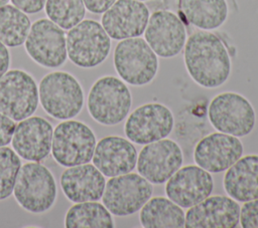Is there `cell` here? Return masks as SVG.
Wrapping results in <instances>:
<instances>
[{
	"mask_svg": "<svg viewBox=\"0 0 258 228\" xmlns=\"http://www.w3.org/2000/svg\"><path fill=\"white\" fill-rule=\"evenodd\" d=\"M184 65L188 75L199 85L216 88L230 77V54L219 36L208 30L196 31L186 38L183 47Z\"/></svg>",
	"mask_w": 258,
	"mask_h": 228,
	"instance_id": "obj_1",
	"label": "cell"
},
{
	"mask_svg": "<svg viewBox=\"0 0 258 228\" xmlns=\"http://www.w3.org/2000/svg\"><path fill=\"white\" fill-rule=\"evenodd\" d=\"M90 116L104 126L120 124L129 113L132 105L131 91L124 80L105 75L92 85L87 99Z\"/></svg>",
	"mask_w": 258,
	"mask_h": 228,
	"instance_id": "obj_2",
	"label": "cell"
},
{
	"mask_svg": "<svg viewBox=\"0 0 258 228\" xmlns=\"http://www.w3.org/2000/svg\"><path fill=\"white\" fill-rule=\"evenodd\" d=\"M38 95L43 109L57 120L75 118L84 105L82 85L74 75L64 71L44 75L39 83Z\"/></svg>",
	"mask_w": 258,
	"mask_h": 228,
	"instance_id": "obj_3",
	"label": "cell"
},
{
	"mask_svg": "<svg viewBox=\"0 0 258 228\" xmlns=\"http://www.w3.org/2000/svg\"><path fill=\"white\" fill-rule=\"evenodd\" d=\"M56 184L51 172L39 162L20 167L13 194L17 203L31 213H43L56 199Z\"/></svg>",
	"mask_w": 258,
	"mask_h": 228,
	"instance_id": "obj_4",
	"label": "cell"
},
{
	"mask_svg": "<svg viewBox=\"0 0 258 228\" xmlns=\"http://www.w3.org/2000/svg\"><path fill=\"white\" fill-rule=\"evenodd\" d=\"M114 67L120 78L134 86L150 83L158 71V58L145 39L121 40L114 49Z\"/></svg>",
	"mask_w": 258,
	"mask_h": 228,
	"instance_id": "obj_5",
	"label": "cell"
},
{
	"mask_svg": "<svg viewBox=\"0 0 258 228\" xmlns=\"http://www.w3.org/2000/svg\"><path fill=\"white\" fill-rule=\"evenodd\" d=\"M66 39L68 57L83 68L98 66L110 53L111 38L96 20H82L69 29Z\"/></svg>",
	"mask_w": 258,
	"mask_h": 228,
	"instance_id": "obj_6",
	"label": "cell"
},
{
	"mask_svg": "<svg viewBox=\"0 0 258 228\" xmlns=\"http://www.w3.org/2000/svg\"><path fill=\"white\" fill-rule=\"evenodd\" d=\"M208 115L215 130L238 138L251 134L256 124V112L251 102L233 91L221 92L212 98Z\"/></svg>",
	"mask_w": 258,
	"mask_h": 228,
	"instance_id": "obj_7",
	"label": "cell"
},
{
	"mask_svg": "<svg viewBox=\"0 0 258 228\" xmlns=\"http://www.w3.org/2000/svg\"><path fill=\"white\" fill-rule=\"evenodd\" d=\"M94 132L86 124L64 120L53 131L51 154L53 159L63 167L89 163L96 148Z\"/></svg>",
	"mask_w": 258,
	"mask_h": 228,
	"instance_id": "obj_8",
	"label": "cell"
},
{
	"mask_svg": "<svg viewBox=\"0 0 258 228\" xmlns=\"http://www.w3.org/2000/svg\"><path fill=\"white\" fill-rule=\"evenodd\" d=\"M152 194V184L140 174L130 172L106 182L102 201L111 214L124 217L139 211Z\"/></svg>",
	"mask_w": 258,
	"mask_h": 228,
	"instance_id": "obj_9",
	"label": "cell"
},
{
	"mask_svg": "<svg viewBox=\"0 0 258 228\" xmlns=\"http://www.w3.org/2000/svg\"><path fill=\"white\" fill-rule=\"evenodd\" d=\"M39 95L33 77L20 69L7 70L0 77V112L22 121L36 110Z\"/></svg>",
	"mask_w": 258,
	"mask_h": 228,
	"instance_id": "obj_10",
	"label": "cell"
},
{
	"mask_svg": "<svg viewBox=\"0 0 258 228\" xmlns=\"http://www.w3.org/2000/svg\"><path fill=\"white\" fill-rule=\"evenodd\" d=\"M174 127V116L160 102H148L136 107L127 118L124 132L137 145H146L165 139Z\"/></svg>",
	"mask_w": 258,
	"mask_h": 228,
	"instance_id": "obj_11",
	"label": "cell"
},
{
	"mask_svg": "<svg viewBox=\"0 0 258 228\" xmlns=\"http://www.w3.org/2000/svg\"><path fill=\"white\" fill-rule=\"evenodd\" d=\"M25 49L41 66L49 68L60 66L68 57L63 29L46 18L36 20L30 26L25 39Z\"/></svg>",
	"mask_w": 258,
	"mask_h": 228,
	"instance_id": "obj_12",
	"label": "cell"
},
{
	"mask_svg": "<svg viewBox=\"0 0 258 228\" xmlns=\"http://www.w3.org/2000/svg\"><path fill=\"white\" fill-rule=\"evenodd\" d=\"M183 163L181 148L170 139L146 144L137 157L138 173L151 184L165 183Z\"/></svg>",
	"mask_w": 258,
	"mask_h": 228,
	"instance_id": "obj_13",
	"label": "cell"
},
{
	"mask_svg": "<svg viewBox=\"0 0 258 228\" xmlns=\"http://www.w3.org/2000/svg\"><path fill=\"white\" fill-rule=\"evenodd\" d=\"M144 38L157 56L174 57L183 49L186 29L179 17L169 10H157L148 19Z\"/></svg>",
	"mask_w": 258,
	"mask_h": 228,
	"instance_id": "obj_14",
	"label": "cell"
},
{
	"mask_svg": "<svg viewBox=\"0 0 258 228\" xmlns=\"http://www.w3.org/2000/svg\"><path fill=\"white\" fill-rule=\"evenodd\" d=\"M149 16V9L142 1L116 0L103 13L101 24L110 38L123 40L141 36Z\"/></svg>",
	"mask_w": 258,
	"mask_h": 228,
	"instance_id": "obj_15",
	"label": "cell"
},
{
	"mask_svg": "<svg viewBox=\"0 0 258 228\" xmlns=\"http://www.w3.org/2000/svg\"><path fill=\"white\" fill-rule=\"evenodd\" d=\"M214 189L210 172L198 165L180 167L167 181L165 194L181 208H189L209 197Z\"/></svg>",
	"mask_w": 258,
	"mask_h": 228,
	"instance_id": "obj_16",
	"label": "cell"
},
{
	"mask_svg": "<svg viewBox=\"0 0 258 228\" xmlns=\"http://www.w3.org/2000/svg\"><path fill=\"white\" fill-rule=\"evenodd\" d=\"M243 152L244 147L238 137L218 132L206 136L196 145L194 160L210 173H221L236 163Z\"/></svg>",
	"mask_w": 258,
	"mask_h": 228,
	"instance_id": "obj_17",
	"label": "cell"
},
{
	"mask_svg": "<svg viewBox=\"0 0 258 228\" xmlns=\"http://www.w3.org/2000/svg\"><path fill=\"white\" fill-rule=\"evenodd\" d=\"M240 208L238 202L229 196H209L188 208L184 227L235 228L239 225Z\"/></svg>",
	"mask_w": 258,
	"mask_h": 228,
	"instance_id": "obj_18",
	"label": "cell"
},
{
	"mask_svg": "<svg viewBox=\"0 0 258 228\" xmlns=\"http://www.w3.org/2000/svg\"><path fill=\"white\" fill-rule=\"evenodd\" d=\"M53 129L50 123L40 117H28L16 125L12 148L22 159L40 162L51 151Z\"/></svg>",
	"mask_w": 258,
	"mask_h": 228,
	"instance_id": "obj_19",
	"label": "cell"
},
{
	"mask_svg": "<svg viewBox=\"0 0 258 228\" xmlns=\"http://www.w3.org/2000/svg\"><path fill=\"white\" fill-rule=\"evenodd\" d=\"M137 151L129 140L109 136L101 139L93 155L94 166L106 177H116L133 171L137 163Z\"/></svg>",
	"mask_w": 258,
	"mask_h": 228,
	"instance_id": "obj_20",
	"label": "cell"
},
{
	"mask_svg": "<svg viewBox=\"0 0 258 228\" xmlns=\"http://www.w3.org/2000/svg\"><path fill=\"white\" fill-rule=\"evenodd\" d=\"M60 186L70 201L80 203L100 200L106 181L104 175L94 165L87 163L64 170L60 176Z\"/></svg>",
	"mask_w": 258,
	"mask_h": 228,
	"instance_id": "obj_21",
	"label": "cell"
},
{
	"mask_svg": "<svg viewBox=\"0 0 258 228\" xmlns=\"http://www.w3.org/2000/svg\"><path fill=\"white\" fill-rule=\"evenodd\" d=\"M223 187L228 196L237 202L258 199V155L241 157L227 169Z\"/></svg>",
	"mask_w": 258,
	"mask_h": 228,
	"instance_id": "obj_22",
	"label": "cell"
},
{
	"mask_svg": "<svg viewBox=\"0 0 258 228\" xmlns=\"http://www.w3.org/2000/svg\"><path fill=\"white\" fill-rule=\"evenodd\" d=\"M177 5L185 20L202 30L219 28L229 14L226 0H178Z\"/></svg>",
	"mask_w": 258,
	"mask_h": 228,
	"instance_id": "obj_23",
	"label": "cell"
},
{
	"mask_svg": "<svg viewBox=\"0 0 258 228\" xmlns=\"http://www.w3.org/2000/svg\"><path fill=\"white\" fill-rule=\"evenodd\" d=\"M185 213L182 208L165 197L150 198L140 209L139 221L145 228L184 227Z\"/></svg>",
	"mask_w": 258,
	"mask_h": 228,
	"instance_id": "obj_24",
	"label": "cell"
},
{
	"mask_svg": "<svg viewBox=\"0 0 258 228\" xmlns=\"http://www.w3.org/2000/svg\"><path fill=\"white\" fill-rule=\"evenodd\" d=\"M64 225L68 228H112L114 220L110 211L97 201L80 202L67 212Z\"/></svg>",
	"mask_w": 258,
	"mask_h": 228,
	"instance_id": "obj_25",
	"label": "cell"
},
{
	"mask_svg": "<svg viewBox=\"0 0 258 228\" xmlns=\"http://www.w3.org/2000/svg\"><path fill=\"white\" fill-rule=\"evenodd\" d=\"M31 23L28 16L14 5L0 6V41L9 47L25 42Z\"/></svg>",
	"mask_w": 258,
	"mask_h": 228,
	"instance_id": "obj_26",
	"label": "cell"
},
{
	"mask_svg": "<svg viewBox=\"0 0 258 228\" xmlns=\"http://www.w3.org/2000/svg\"><path fill=\"white\" fill-rule=\"evenodd\" d=\"M44 8L48 19L62 29L76 26L86 14L83 0H46Z\"/></svg>",
	"mask_w": 258,
	"mask_h": 228,
	"instance_id": "obj_27",
	"label": "cell"
},
{
	"mask_svg": "<svg viewBox=\"0 0 258 228\" xmlns=\"http://www.w3.org/2000/svg\"><path fill=\"white\" fill-rule=\"evenodd\" d=\"M20 167L21 162L16 152L6 146L0 147V200L13 193Z\"/></svg>",
	"mask_w": 258,
	"mask_h": 228,
	"instance_id": "obj_28",
	"label": "cell"
},
{
	"mask_svg": "<svg viewBox=\"0 0 258 228\" xmlns=\"http://www.w3.org/2000/svg\"><path fill=\"white\" fill-rule=\"evenodd\" d=\"M239 223L243 228H258V199L244 202L240 208Z\"/></svg>",
	"mask_w": 258,
	"mask_h": 228,
	"instance_id": "obj_29",
	"label": "cell"
},
{
	"mask_svg": "<svg viewBox=\"0 0 258 228\" xmlns=\"http://www.w3.org/2000/svg\"><path fill=\"white\" fill-rule=\"evenodd\" d=\"M15 128V122L0 112V147L7 146L12 141Z\"/></svg>",
	"mask_w": 258,
	"mask_h": 228,
	"instance_id": "obj_30",
	"label": "cell"
},
{
	"mask_svg": "<svg viewBox=\"0 0 258 228\" xmlns=\"http://www.w3.org/2000/svg\"><path fill=\"white\" fill-rule=\"evenodd\" d=\"M11 2L16 8L20 9L24 13L33 14L44 8L46 0H11Z\"/></svg>",
	"mask_w": 258,
	"mask_h": 228,
	"instance_id": "obj_31",
	"label": "cell"
},
{
	"mask_svg": "<svg viewBox=\"0 0 258 228\" xmlns=\"http://www.w3.org/2000/svg\"><path fill=\"white\" fill-rule=\"evenodd\" d=\"M116 0H83L85 7L92 13L101 14L109 9Z\"/></svg>",
	"mask_w": 258,
	"mask_h": 228,
	"instance_id": "obj_32",
	"label": "cell"
},
{
	"mask_svg": "<svg viewBox=\"0 0 258 228\" xmlns=\"http://www.w3.org/2000/svg\"><path fill=\"white\" fill-rule=\"evenodd\" d=\"M10 64V54L9 51L1 41H0V77L8 70Z\"/></svg>",
	"mask_w": 258,
	"mask_h": 228,
	"instance_id": "obj_33",
	"label": "cell"
},
{
	"mask_svg": "<svg viewBox=\"0 0 258 228\" xmlns=\"http://www.w3.org/2000/svg\"><path fill=\"white\" fill-rule=\"evenodd\" d=\"M8 1H9V0H0V6L7 4V2H8Z\"/></svg>",
	"mask_w": 258,
	"mask_h": 228,
	"instance_id": "obj_34",
	"label": "cell"
},
{
	"mask_svg": "<svg viewBox=\"0 0 258 228\" xmlns=\"http://www.w3.org/2000/svg\"><path fill=\"white\" fill-rule=\"evenodd\" d=\"M139 1H142V2H143V1H147V0H139Z\"/></svg>",
	"mask_w": 258,
	"mask_h": 228,
	"instance_id": "obj_35",
	"label": "cell"
}]
</instances>
